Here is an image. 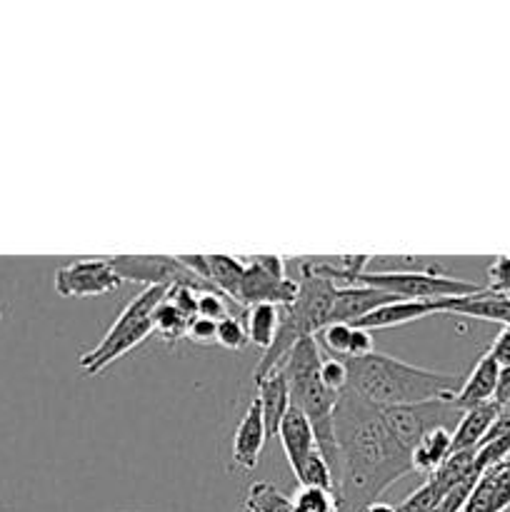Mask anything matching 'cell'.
<instances>
[{
    "label": "cell",
    "mask_w": 510,
    "mask_h": 512,
    "mask_svg": "<svg viewBox=\"0 0 510 512\" xmlns=\"http://www.w3.org/2000/svg\"><path fill=\"white\" fill-rule=\"evenodd\" d=\"M498 375L500 365L490 358V353L480 355V360L475 363L473 373L463 380L460 390L455 393V398L450 400L455 410L465 413V410H473L478 405L493 403L495 388H498Z\"/></svg>",
    "instance_id": "obj_15"
},
{
    "label": "cell",
    "mask_w": 510,
    "mask_h": 512,
    "mask_svg": "<svg viewBox=\"0 0 510 512\" xmlns=\"http://www.w3.org/2000/svg\"><path fill=\"white\" fill-rule=\"evenodd\" d=\"M435 300H395V303L380 305L373 313L365 318L355 320L353 328L363 330H385V328H398V325H408L413 320H423L428 315H435Z\"/></svg>",
    "instance_id": "obj_17"
},
{
    "label": "cell",
    "mask_w": 510,
    "mask_h": 512,
    "mask_svg": "<svg viewBox=\"0 0 510 512\" xmlns=\"http://www.w3.org/2000/svg\"><path fill=\"white\" fill-rule=\"evenodd\" d=\"M265 440H268V433H265V420L263 410H260L258 398L248 405L243 420H240L238 430L233 435V460L238 468L243 470H255L258 468L260 453L265 448Z\"/></svg>",
    "instance_id": "obj_14"
},
{
    "label": "cell",
    "mask_w": 510,
    "mask_h": 512,
    "mask_svg": "<svg viewBox=\"0 0 510 512\" xmlns=\"http://www.w3.org/2000/svg\"><path fill=\"white\" fill-rule=\"evenodd\" d=\"M120 280H133V283L150 285H190L198 290H213L208 283L190 273L180 258H168V255H118V258H108Z\"/></svg>",
    "instance_id": "obj_7"
},
{
    "label": "cell",
    "mask_w": 510,
    "mask_h": 512,
    "mask_svg": "<svg viewBox=\"0 0 510 512\" xmlns=\"http://www.w3.org/2000/svg\"><path fill=\"white\" fill-rule=\"evenodd\" d=\"M168 288L165 285H150V288L140 290L133 300L123 308L113 328L105 333V338L95 345L93 350L80 355V368L88 375H100L108 365L123 358L125 353L143 343L150 333H153V310L165 300Z\"/></svg>",
    "instance_id": "obj_4"
},
{
    "label": "cell",
    "mask_w": 510,
    "mask_h": 512,
    "mask_svg": "<svg viewBox=\"0 0 510 512\" xmlns=\"http://www.w3.org/2000/svg\"><path fill=\"white\" fill-rule=\"evenodd\" d=\"M340 512H360L413 470V455L398 443L383 410L345 388L335 405Z\"/></svg>",
    "instance_id": "obj_1"
},
{
    "label": "cell",
    "mask_w": 510,
    "mask_h": 512,
    "mask_svg": "<svg viewBox=\"0 0 510 512\" xmlns=\"http://www.w3.org/2000/svg\"><path fill=\"white\" fill-rule=\"evenodd\" d=\"M490 358L500 365V368H510V325H505L498 333V338L490 345Z\"/></svg>",
    "instance_id": "obj_37"
},
{
    "label": "cell",
    "mask_w": 510,
    "mask_h": 512,
    "mask_svg": "<svg viewBox=\"0 0 510 512\" xmlns=\"http://www.w3.org/2000/svg\"><path fill=\"white\" fill-rule=\"evenodd\" d=\"M215 335H218V323H213V320L198 318V315L188 320V330H185V338L193 340V343L210 345V343H215Z\"/></svg>",
    "instance_id": "obj_35"
},
{
    "label": "cell",
    "mask_w": 510,
    "mask_h": 512,
    "mask_svg": "<svg viewBox=\"0 0 510 512\" xmlns=\"http://www.w3.org/2000/svg\"><path fill=\"white\" fill-rule=\"evenodd\" d=\"M278 440L285 450V458H288L290 470L298 473L303 468L305 460L315 453L318 443H315V433H313V425L310 420L305 418V413L295 405H290L288 413H285L283 423L278 428Z\"/></svg>",
    "instance_id": "obj_13"
},
{
    "label": "cell",
    "mask_w": 510,
    "mask_h": 512,
    "mask_svg": "<svg viewBox=\"0 0 510 512\" xmlns=\"http://www.w3.org/2000/svg\"><path fill=\"white\" fill-rule=\"evenodd\" d=\"M280 328V308L273 303H255L250 305L245 313V333H248V343L255 348L265 350L273 345L275 335Z\"/></svg>",
    "instance_id": "obj_22"
},
{
    "label": "cell",
    "mask_w": 510,
    "mask_h": 512,
    "mask_svg": "<svg viewBox=\"0 0 510 512\" xmlns=\"http://www.w3.org/2000/svg\"><path fill=\"white\" fill-rule=\"evenodd\" d=\"M395 295L383 293V290L365 288V285H353V288H338L335 293V305L333 315H330V325L333 323H348L353 325L355 320L365 318L368 313H373L380 305L395 303Z\"/></svg>",
    "instance_id": "obj_16"
},
{
    "label": "cell",
    "mask_w": 510,
    "mask_h": 512,
    "mask_svg": "<svg viewBox=\"0 0 510 512\" xmlns=\"http://www.w3.org/2000/svg\"><path fill=\"white\" fill-rule=\"evenodd\" d=\"M120 275L115 273L108 258L103 260H78L55 270V293L60 298H88V295H105L120 288Z\"/></svg>",
    "instance_id": "obj_10"
},
{
    "label": "cell",
    "mask_w": 510,
    "mask_h": 512,
    "mask_svg": "<svg viewBox=\"0 0 510 512\" xmlns=\"http://www.w3.org/2000/svg\"><path fill=\"white\" fill-rule=\"evenodd\" d=\"M298 478L300 488H320V490H330L335 493V498L340 500V488H338V480H335L333 470H330L328 460L323 458L320 450H315L308 460L303 463V468L295 473Z\"/></svg>",
    "instance_id": "obj_24"
},
{
    "label": "cell",
    "mask_w": 510,
    "mask_h": 512,
    "mask_svg": "<svg viewBox=\"0 0 510 512\" xmlns=\"http://www.w3.org/2000/svg\"><path fill=\"white\" fill-rule=\"evenodd\" d=\"M198 288H190V285H173V288H168V293H165V300H168L170 305H173L178 313H183L185 318H195L198 315Z\"/></svg>",
    "instance_id": "obj_31"
},
{
    "label": "cell",
    "mask_w": 510,
    "mask_h": 512,
    "mask_svg": "<svg viewBox=\"0 0 510 512\" xmlns=\"http://www.w3.org/2000/svg\"><path fill=\"white\" fill-rule=\"evenodd\" d=\"M360 512H400V510L393 508V505H388V503H370L368 508H363Z\"/></svg>",
    "instance_id": "obj_39"
},
{
    "label": "cell",
    "mask_w": 510,
    "mask_h": 512,
    "mask_svg": "<svg viewBox=\"0 0 510 512\" xmlns=\"http://www.w3.org/2000/svg\"><path fill=\"white\" fill-rule=\"evenodd\" d=\"M205 260H208V283L213 285V290L238 300L245 278L243 260L230 255H205Z\"/></svg>",
    "instance_id": "obj_23"
},
{
    "label": "cell",
    "mask_w": 510,
    "mask_h": 512,
    "mask_svg": "<svg viewBox=\"0 0 510 512\" xmlns=\"http://www.w3.org/2000/svg\"><path fill=\"white\" fill-rule=\"evenodd\" d=\"M355 285L383 290L400 300H445V298H465L485 290L483 285H475L470 280L448 278L440 273L438 265H430L423 270H365L358 275Z\"/></svg>",
    "instance_id": "obj_5"
},
{
    "label": "cell",
    "mask_w": 510,
    "mask_h": 512,
    "mask_svg": "<svg viewBox=\"0 0 510 512\" xmlns=\"http://www.w3.org/2000/svg\"><path fill=\"white\" fill-rule=\"evenodd\" d=\"M435 310L448 315H463V318L488 320V323L510 325V298L490 293L488 288L480 290L475 295H465V298H445L435 300Z\"/></svg>",
    "instance_id": "obj_12"
},
{
    "label": "cell",
    "mask_w": 510,
    "mask_h": 512,
    "mask_svg": "<svg viewBox=\"0 0 510 512\" xmlns=\"http://www.w3.org/2000/svg\"><path fill=\"white\" fill-rule=\"evenodd\" d=\"M510 458V403L500 405L498 418H495L493 428H490L488 438L483 440V445L475 453V465L478 470L493 468V465L503 463Z\"/></svg>",
    "instance_id": "obj_20"
},
{
    "label": "cell",
    "mask_w": 510,
    "mask_h": 512,
    "mask_svg": "<svg viewBox=\"0 0 510 512\" xmlns=\"http://www.w3.org/2000/svg\"><path fill=\"white\" fill-rule=\"evenodd\" d=\"M150 320H153V333H158L160 338H165V340L185 338V330H188V318H185L183 313H178V310H175L168 300H163V303L153 310V318Z\"/></svg>",
    "instance_id": "obj_26"
},
{
    "label": "cell",
    "mask_w": 510,
    "mask_h": 512,
    "mask_svg": "<svg viewBox=\"0 0 510 512\" xmlns=\"http://www.w3.org/2000/svg\"><path fill=\"white\" fill-rule=\"evenodd\" d=\"M320 348L315 338H303L288 358L283 360L280 370L285 373L290 390V405L300 408L310 420L320 453L328 460L335 480H338V445H335V405L338 395L325 388L320 378Z\"/></svg>",
    "instance_id": "obj_3"
},
{
    "label": "cell",
    "mask_w": 510,
    "mask_h": 512,
    "mask_svg": "<svg viewBox=\"0 0 510 512\" xmlns=\"http://www.w3.org/2000/svg\"><path fill=\"white\" fill-rule=\"evenodd\" d=\"M320 378H323L325 388L340 395L348 388V363L343 358H325L320 363Z\"/></svg>",
    "instance_id": "obj_30"
},
{
    "label": "cell",
    "mask_w": 510,
    "mask_h": 512,
    "mask_svg": "<svg viewBox=\"0 0 510 512\" xmlns=\"http://www.w3.org/2000/svg\"><path fill=\"white\" fill-rule=\"evenodd\" d=\"M298 295V280L285 275V260L280 255H255L245 263L243 288H240V305L273 303L278 308L290 305Z\"/></svg>",
    "instance_id": "obj_6"
},
{
    "label": "cell",
    "mask_w": 510,
    "mask_h": 512,
    "mask_svg": "<svg viewBox=\"0 0 510 512\" xmlns=\"http://www.w3.org/2000/svg\"><path fill=\"white\" fill-rule=\"evenodd\" d=\"M320 340L323 345L328 348V353L333 358H348V348H350V335H353V325L348 323H333V325H325L320 330Z\"/></svg>",
    "instance_id": "obj_28"
},
{
    "label": "cell",
    "mask_w": 510,
    "mask_h": 512,
    "mask_svg": "<svg viewBox=\"0 0 510 512\" xmlns=\"http://www.w3.org/2000/svg\"><path fill=\"white\" fill-rule=\"evenodd\" d=\"M453 455V433L448 428H435L415 445L413 450V470L415 473H433L445 460Z\"/></svg>",
    "instance_id": "obj_21"
},
{
    "label": "cell",
    "mask_w": 510,
    "mask_h": 512,
    "mask_svg": "<svg viewBox=\"0 0 510 512\" xmlns=\"http://www.w3.org/2000/svg\"><path fill=\"white\" fill-rule=\"evenodd\" d=\"M510 508V458L483 470L460 512H505Z\"/></svg>",
    "instance_id": "obj_11"
},
{
    "label": "cell",
    "mask_w": 510,
    "mask_h": 512,
    "mask_svg": "<svg viewBox=\"0 0 510 512\" xmlns=\"http://www.w3.org/2000/svg\"><path fill=\"white\" fill-rule=\"evenodd\" d=\"M198 318L213 320V323H220L223 318H228V303H225V295L218 293V290H200Z\"/></svg>",
    "instance_id": "obj_32"
},
{
    "label": "cell",
    "mask_w": 510,
    "mask_h": 512,
    "mask_svg": "<svg viewBox=\"0 0 510 512\" xmlns=\"http://www.w3.org/2000/svg\"><path fill=\"white\" fill-rule=\"evenodd\" d=\"M370 353H375L373 335H370V330L353 328V335H350L348 358H345V360H360V358H368Z\"/></svg>",
    "instance_id": "obj_36"
},
{
    "label": "cell",
    "mask_w": 510,
    "mask_h": 512,
    "mask_svg": "<svg viewBox=\"0 0 510 512\" xmlns=\"http://www.w3.org/2000/svg\"><path fill=\"white\" fill-rule=\"evenodd\" d=\"M383 410V420L388 423L390 433L398 438V443L413 455L415 445L435 428H443L445 415L453 410L450 400H430V403L418 405H395V408H380Z\"/></svg>",
    "instance_id": "obj_8"
},
{
    "label": "cell",
    "mask_w": 510,
    "mask_h": 512,
    "mask_svg": "<svg viewBox=\"0 0 510 512\" xmlns=\"http://www.w3.org/2000/svg\"><path fill=\"white\" fill-rule=\"evenodd\" d=\"M478 478H480V475L475 473V475H468V478H465V480H460V483L455 485V488L450 490V493L445 495V498L440 500V503L435 505V508L430 510V512H460V510H463L465 500H468L470 493H473V488H475V483H478Z\"/></svg>",
    "instance_id": "obj_33"
},
{
    "label": "cell",
    "mask_w": 510,
    "mask_h": 512,
    "mask_svg": "<svg viewBox=\"0 0 510 512\" xmlns=\"http://www.w3.org/2000/svg\"><path fill=\"white\" fill-rule=\"evenodd\" d=\"M248 512H293V498L280 493L270 483H253L245 498Z\"/></svg>",
    "instance_id": "obj_25"
},
{
    "label": "cell",
    "mask_w": 510,
    "mask_h": 512,
    "mask_svg": "<svg viewBox=\"0 0 510 512\" xmlns=\"http://www.w3.org/2000/svg\"><path fill=\"white\" fill-rule=\"evenodd\" d=\"M255 385H258V395L255 398H258L260 410H263L265 433H268V438H278V428L290 408V390L285 373L278 368L265 375V378L255 380Z\"/></svg>",
    "instance_id": "obj_18"
},
{
    "label": "cell",
    "mask_w": 510,
    "mask_h": 512,
    "mask_svg": "<svg viewBox=\"0 0 510 512\" xmlns=\"http://www.w3.org/2000/svg\"><path fill=\"white\" fill-rule=\"evenodd\" d=\"M485 288L495 295L510 298V255H498L488 268V285Z\"/></svg>",
    "instance_id": "obj_34"
},
{
    "label": "cell",
    "mask_w": 510,
    "mask_h": 512,
    "mask_svg": "<svg viewBox=\"0 0 510 512\" xmlns=\"http://www.w3.org/2000/svg\"><path fill=\"white\" fill-rule=\"evenodd\" d=\"M493 403H498V405L510 403V368H500L498 388H495Z\"/></svg>",
    "instance_id": "obj_38"
},
{
    "label": "cell",
    "mask_w": 510,
    "mask_h": 512,
    "mask_svg": "<svg viewBox=\"0 0 510 512\" xmlns=\"http://www.w3.org/2000/svg\"><path fill=\"white\" fill-rule=\"evenodd\" d=\"M345 363H348V388L378 408L453 400L463 385L460 380H465L453 373L403 363L378 350L368 358L345 360Z\"/></svg>",
    "instance_id": "obj_2"
},
{
    "label": "cell",
    "mask_w": 510,
    "mask_h": 512,
    "mask_svg": "<svg viewBox=\"0 0 510 512\" xmlns=\"http://www.w3.org/2000/svg\"><path fill=\"white\" fill-rule=\"evenodd\" d=\"M475 453L478 450H470V453H453L438 470L425 478V483L420 485L415 493H410L408 498L400 505V512H430L460 480H465L468 475H480L478 465H475Z\"/></svg>",
    "instance_id": "obj_9"
},
{
    "label": "cell",
    "mask_w": 510,
    "mask_h": 512,
    "mask_svg": "<svg viewBox=\"0 0 510 512\" xmlns=\"http://www.w3.org/2000/svg\"><path fill=\"white\" fill-rule=\"evenodd\" d=\"M215 343L223 345L228 350H243L248 345V333H245V323L243 320L233 318H223L218 323V335H215Z\"/></svg>",
    "instance_id": "obj_29"
},
{
    "label": "cell",
    "mask_w": 510,
    "mask_h": 512,
    "mask_svg": "<svg viewBox=\"0 0 510 512\" xmlns=\"http://www.w3.org/2000/svg\"><path fill=\"white\" fill-rule=\"evenodd\" d=\"M293 512H340V500L330 490L300 488L293 498Z\"/></svg>",
    "instance_id": "obj_27"
},
{
    "label": "cell",
    "mask_w": 510,
    "mask_h": 512,
    "mask_svg": "<svg viewBox=\"0 0 510 512\" xmlns=\"http://www.w3.org/2000/svg\"><path fill=\"white\" fill-rule=\"evenodd\" d=\"M498 403H485L473 410H465L458 420V428L453 433V453H470L483 445L488 438L490 428H493L495 418H498Z\"/></svg>",
    "instance_id": "obj_19"
}]
</instances>
